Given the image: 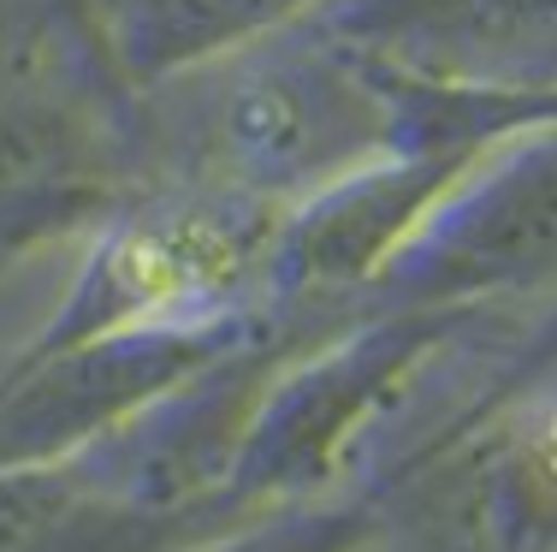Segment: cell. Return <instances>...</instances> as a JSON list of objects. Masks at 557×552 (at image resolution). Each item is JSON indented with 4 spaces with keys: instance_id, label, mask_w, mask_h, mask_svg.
<instances>
[{
    "instance_id": "obj_1",
    "label": "cell",
    "mask_w": 557,
    "mask_h": 552,
    "mask_svg": "<svg viewBox=\"0 0 557 552\" xmlns=\"http://www.w3.org/2000/svg\"><path fill=\"white\" fill-rule=\"evenodd\" d=\"M202 108V155L256 196L321 191L362 173L397 137V84L314 30L309 42L237 48Z\"/></svg>"
},
{
    "instance_id": "obj_2",
    "label": "cell",
    "mask_w": 557,
    "mask_h": 552,
    "mask_svg": "<svg viewBox=\"0 0 557 552\" xmlns=\"http://www.w3.org/2000/svg\"><path fill=\"white\" fill-rule=\"evenodd\" d=\"M314 30L397 84L516 89L557 77V0H326Z\"/></svg>"
},
{
    "instance_id": "obj_3",
    "label": "cell",
    "mask_w": 557,
    "mask_h": 552,
    "mask_svg": "<svg viewBox=\"0 0 557 552\" xmlns=\"http://www.w3.org/2000/svg\"><path fill=\"white\" fill-rule=\"evenodd\" d=\"M557 273V137L510 161L428 244L433 285H528Z\"/></svg>"
},
{
    "instance_id": "obj_4",
    "label": "cell",
    "mask_w": 557,
    "mask_h": 552,
    "mask_svg": "<svg viewBox=\"0 0 557 552\" xmlns=\"http://www.w3.org/2000/svg\"><path fill=\"white\" fill-rule=\"evenodd\" d=\"M314 7L326 0H113V19L125 65H137L143 77H166L214 54H237Z\"/></svg>"
}]
</instances>
